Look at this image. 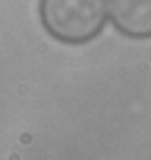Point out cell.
<instances>
[{
    "instance_id": "7a4b0ae2",
    "label": "cell",
    "mask_w": 151,
    "mask_h": 160,
    "mask_svg": "<svg viewBox=\"0 0 151 160\" xmlns=\"http://www.w3.org/2000/svg\"><path fill=\"white\" fill-rule=\"evenodd\" d=\"M108 19L124 38L151 40V0H108Z\"/></svg>"
},
{
    "instance_id": "6da1fadb",
    "label": "cell",
    "mask_w": 151,
    "mask_h": 160,
    "mask_svg": "<svg viewBox=\"0 0 151 160\" xmlns=\"http://www.w3.org/2000/svg\"><path fill=\"white\" fill-rule=\"evenodd\" d=\"M40 21L60 44H87L108 23V0H40Z\"/></svg>"
}]
</instances>
